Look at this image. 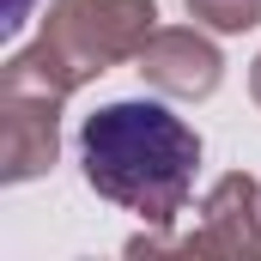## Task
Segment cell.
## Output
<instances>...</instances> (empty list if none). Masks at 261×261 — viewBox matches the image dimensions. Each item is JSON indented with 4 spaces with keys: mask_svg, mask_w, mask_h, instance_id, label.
I'll return each instance as SVG.
<instances>
[{
    "mask_svg": "<svg viewBox=\"0 0 261 261\" xmlns=\"http://www.w3.org/2000/svg\"><path fill=\"white\" fill-rule=\"evenodd\" d=\"M79 164L85 182L103 200L140 213L146 225H176V213L195 195V164H200V134L170 116L164 103L122 97L85 116L79 128Z\"/></svg>",
    "mask_w": 261,
    "mask_h": 261,
    "instance_id": "6da1fadb",
    "label": "cell"
},
{
    "mask_svg": "<svg viewBox=\"0 0 261 261\" xmlns=\"http://www.w3.org/2000/svg\"><path fill=\"white\" fill-rule=\"evenodd\" d=\"M152 31H158V0H49L37 43L6 55L0 79H24L73 97L97 73L140 61Z\"/></svg>",
    "mask_w": 261,
    "mask_h": 261,
    "instance_id": "7a4b0ae2",
    "label": "cell"
},
{
    "mask_svg": "<svg viewBox=\"0 0 261 261\" xmlns=\"http://www.w3.org/2000/svg\"><path fill=\"white\" fill-rule=\"evenodd\" d=\"M61 91L0 79V182H37L61 158Z\"/></svg>",
    "mask_w": 261,
    "mask_h": 261,
    "instance_id": "3957f363",
    "label": "cell"
},
{
    "mask_svg": "<svg viewBox=\"0 0 261 261\" xmlns=\"http://www.w3.org/2000/svg\"><path fill=\"white\" fill-rule=\"evenodd\" d=\"M176 255H225V261H261V182L249 170L219 176L200 200V231L170 243Z\"/></svg>",
    "mask_w": 261,
    "mask_h": 261,
    "instance_id": "277c9868",
    "label": "cell"
},
{
    "mask_svg": "<svg viewBox=\"0 0 261 261\" xmlns=\"http://www.w3.org/2000/svg\"><path fill=\"white\" fill-rule=\"evenodd\" d=\"M134 73H140L158 97L200 103V97L219 91V79H225V55H219L213 37H200L195 24H158V31L146 37V49H140Z\"/></svg>",
    "mask_w": 261,
    "mask_h": 261,
    "instance_id": "5b68a950",
    "label": "cell"
},
{
    "mask_svg": "<svg viewBox=\"0 0 261 261\" xmlns=\"http://www.w3.org/2000/svg\"><path fill=\"white\" fill-rule=\"evenodd\" d=\"M182 6H189V18H200L219 37H243L261 24V0H182Z\"/></svg>",
    "mask_w": 261,
    "mask_h": 261,
    "instance_id": "8992f818",
    "label": "cell"
},
{
    "mask_svg": "<svg viewBox=\"0 0 261 261\" xmlns=\"http://www.w3.org/2000/svg\"><path fill=\"white\" fill-rule=\"evenodd\" d=\"M31 6H37V0H6V12H0V31H18V24L31 18Z\"/></svg>",
    "mask_w": 261,
    "mask_h": 261,
    "instance_id": "52a82bcc",
    "label": "cell"
},
{
    "mask_svg": "<svg viewBox=\"0 0 261 261\" xmlns=\"http://www.w3.org/2000/svg\"><path fill=\"white\" fill-rule=\"evenodd\" d=\"M249 97L261 103V55H255V67H249Z\"/></svg>",
    "mask_w": 261,
    "mask_h": 261,
    "instance_id": "ba28073f",
    "label": "cell"
}]
</instances>
